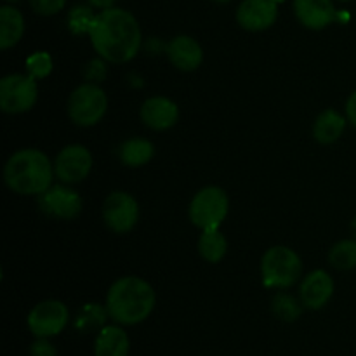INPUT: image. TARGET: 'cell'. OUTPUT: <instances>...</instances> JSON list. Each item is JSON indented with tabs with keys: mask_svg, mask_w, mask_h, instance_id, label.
Instances as JSON below:
<instances>
[{
	"mask_svg": "<svg viewBox=\"0 0 356 356\" xmlns=\"http://www.w3.org/2000/svg\"><path fill=\"white\" fill-rule=\"evenodd\" d=\"M86 75L87 79L90 80V82H101V80L104 79V75H106V68H104V63L103 61H90L89 66H87L86 70Z\"/></svg>",
	"mask_w": 356,
	"mask_h": 356,
	"instance_id": "obj_29",
	"label": "cell"
},
{
	"mask_svg": "<svg viewBox=\"0 0 356 356\" xmlns=\"http://www.w3.org/2000/svg\"><path fill=\"white\" fill-rule=\"evenodd\" d=\"M54 162L37 148H24L13 153L3 167L7 188L24 197H40L52 186Z\"/></svg>",
	"mask_w": 356,
	"mask_h": 356,
	"instance_id": "obj_3",
	"label": "cell"
},
{
	"mask_svg": "<svg viewBox=\"0 0 356 356\" xmlns=\"http://www.w3.org/2000/svg\"><path fill=\"white\" fill-rule=\"evenodd\" d=\"M348 118L336 110H325L316 117L313 136L320 145H332L343 136Z\"/></svg>",
	"mask_w": 356,
	"mask_h": 356,
	"instance_id": "obj_19",
	"label": "cell"
},
{
	"mask_svg": "<svg viewBox=\"0 0 356 356\" xmlns=\"http://www.w3.org/2000/svg\"><path fill=\"white\" fill-rule=\"evenodd\" d=\"M38 83L28 73H10L0 80V108L3 113H26L37 104Z\"/></svg>",
	"mask_w": 356,
	"mask_h": 356,
	"instance_id": "obj_7",
	"label": "cell"
},
{
	"mask_svg": "<svg viewBox=\"0 0 356 356\" xmlns=\"http://www.w3.org/2000/svg\"><path fill=\"white\" fill-rule=\"evenodd\" d=\"M108 312L106 308H101L97 305H87L80 309L79 316H76V329L80 330H92L96 327H104V320H106Z\"/></svg>",
	"mask_w": 356,
	"mask_h": 356,
	"instance_id": "obj_25",
	"label": "cell"
},
{
	"mask_svg": "<svg viewBox=\"0 0 356 356\" xmlns=\"http://www.w3.org/2000/svg\"><path fill=\"white\" fill-rule=\"evenodd\" d=\"M353 232H355V235H356V218L353 219Z\"/></svg>",
	"mask_w": 356,
	"mask_h": 356,
	"instance_id": "obj_33",
	"label": "cell"
},
{
	"mask_svg": "<svg viewBox=\"0 0 356 356\" xmlns=\"http://www.w3.org/2000/svg\"><path fill=\"white\" fill-rule=\"evenodd\" d=\"M156 305L155 289L139 277H122L108 289V316L124 327L138 325L153 313Z\"/></svg>",
	"mask_w": 356,
	"mask_h": 356,
	"instance_id": "obj_2",
	"label": "cell"
},
{
	"mask_svg": "<svg viewBox=\"0 0 356 356\" xmlns=\"http://www.w3.org/2000/svg\"><path fill=\"white\" fill-rule=\"evenodd\" d=\"M87 2L90 3L92 7H96V9H110V7H113L115 0H87Z\"/></svg>",
	"mask_w": 356,
	"mask_h": 356,
	"instance_id": "obj_31",
	"label": "cell"
},
{
	"mask_svg": "<svg viewBox=\"0 0 356 356\" xmlns=\"http://www.w3.org/2000/svg\"><path fill=\"white\" fill-rule=\"evenodd\" d=\"M103 219L111 232H132L139 221V204L125 191H113L103 204Z\"/></svg>",
	"mask_w": 356,
	"mask_h": 356,
	"instance_id": "obj_9",
	"label": "cell"
},
{
	"mask_svg": "<svg viewBox=\"0 0 356 356\" xmlns=\"http://www.w3.org/2000/svg\"><path fill=\"white\" fill-rule=\"evenodd\" d=\"M229 211L228 195L219 186H205L190 204V221L198 229H219Z\"/></svg>",
	"mask_w": 356,
	"mask_h": 356,
	"instance_id": "obj_6",
	"label": "cell"
},
{
	"mask_svg": "<svg viewBox=\"0 0 356 356\" xmlns=\"http://www.w3.org/2000/svg\"><path fill=\"white\" fill-rule=\"evenodd\" d=\"M139 115L146 127L153 131H167L179 120V108L169 97L153 96L143 103Z\"/></svg>",
	"mask_w": 356,
	"mask_h": 356,
	"instance_id": "obj_13",
	"label": "cell"
},
{
	"mask_svg": "<svg viewBox=\"0 0 356 356\" xmlns=\"http://www.w3.org/2000/svg\"><path fill=\"white\" fill-rule=\"evenodd\" d=\"M31 356H56V348L45 337H37L30 348Z\"/></svg>",
	"mask_w": 356,
	"mask_h": 356,
	"instance_id": "obj_28",
	"label": "cell"
},
{
	"mask_svg": "<svg viewBox=\"0 0 356 356\" xmlns=\"http://www.w3.org/2000/svg\"><path fill=\"white\" fill-rule=\"evenodd\" d=\"M212 2H218V3H228V2H232V0H212Z\"/></svg>",
	"mask_w": 356,
	"mask_h": 356,
	"instance_id": "obj_32",
	"label": "cell"
},
{
	"mask_svg": "<svg viewBox=\"0 0 356 356\" xmlns=\"http://www.w3.org/2000/svg\"><path fill=\"white\" fill-rule=\"evenodd\" d=\"M94 19H96V14H94L92 6H75L68 14V28L75 35L89 33Z\"/></svg>",
	"mask_w": 356,
	"mask_h": 356,
	"instance_id": "obj_24",
	"label": "cell"
},
{
	"mask_svg": "<svg viewBox=\"0 0 356 356\" xmlns=\"http://www.w3.org/2000/svg\"><path fill=\"white\" fill-rule=\"evenodd\" d=\"M330 266L339 271H350L356 268V238L341 240L329 252Z\"/></svg>",
	"mask_w": 356,
	"mask_h": 356,
	"instance_id": "obj_22",
	"label": "cell"
},
{
	"mask_svg": "<svg viewBox=\"0 0 356 356\" xmlns=\"http://www.w3.org/2000/svg\"><path fill=\"white\" fill-rule=\"evenodd\" d=\"M118 155H120V160L124 165L143 167L153 159V155H155V146L148 139L132 138L122 143Z\"/></svg>",
	"mask_w": 356,
	"mask_h": 356,
	"instance_id": "obj_20",
	"label": "cell"
},
{
	"mask_svg": "<svg viewBox=\"0 0 356 356\" xmlns=\"http://www.w3.org/2000/svg\"><path fill=\"white\" fill-rule=\"evenodd\" d=\"M106 110L108 96L97 83H82L70 94L68 117L79 127H92L99 124Z\"/></svg>",
	"mask_w": 356,
	"mask_h": 356,
	"instance_id": "obj_5",
	"label": "cell"
},
{
	"mask_svg": "<svg viewBox=\"0 0 356 356\" xmlns=\"http://www.w3.org/2000/svg\"><path fill=\"white\" fill-rule=\"evenodd\" d=\"M198 252L207 263H219L228 252V240L219 229H205L198 238Z\"/></svg>",
	"mask_w": 356,
	"mask_h": 356,
	"instance_id": "obj_21",
	"label": "cell"
},
{
	"mask_svg": "<svg viewBox=\"0 0 356 356\" xmlns=\"http://www.w3.org/2000/svg\"><path fill=\"white\" fill-rule=\"evenodd\" d=\"M167 56L181 72H195L204 61V51L200 44L190 35L174 37L167 45Z\"/></svg>",
	"mask_w": 356,
	"mask_h": 356,
	"instance_id": "obj_16",
	"label": "cell"
},
{
	"mask_svg": "<svg viewBox=\"0 0 356 356\" xmlns=\"http://www.w3.org/2000/svg\"><path fill=\"white\" fill-rule=\"evenodd\" d=\"M346 118L351 125L356 127V90L346 101Z\"/></svg>",
	"mask_w": 356,
	"mask_h": 356,
	"instance_id": "obj_30",
	"label": "cell"
},
{
	"mask_svg": "<svg viewBox=\"0 0 356 356\" xmlns=\"http://www.w3.org/2000/svg\"><path fill=\"white\" fill-rule=\"evenodd\" d=\"M302 261L285 245H275L261 259V277L268 289H289L301 278Z\"/></svg>",
	"mask_w": 356,
	"mask_h": 356,
	"instance_id": "obj_4",
	"label": "cell"
},
{
	"mask_svg": "<svg viewBox=\"0 0 356 356\" xmlns=\"http://www.w3.org/2000/svg\"><path fill=\"white\" fill-rule=\"evenodd\" d=\"M94 51L108 63L124 65L138 56L143 44L141 26L129 10L110 7L96 14L89 30Z\"/></svg>",
	"mask_w": 356,
	"mask_h": 356,
	"instance_id": "obj_1",
	"label": "cell"
},
{
	"mask_svg": "<svg viewBox=\"0 0 356 356\" xmlns=\"http://www.w3.org/2000/svg\"><path fill=\"white\" fill-rule=\"evenodd\" d=\"M131 343L120 325H104L94 341V356H129Z\"/></svg>",
	"mask_w": 356,
	"mask_h": 356,
	"instance_id": "obj_17",
	"label": "cell"
},
{
	"mask_svg": "<svg viewBox=\"0 0 356 356\" xmlns=\"http://www.w3.org/2000/svg\"><path fill=\"white\" fill-rule=\"evenodd\" d=\"M70 322V309L58 299H47L35 306L28 315V329L35 337H54L66 329Z\"/></svg>",
	"mask_w": 356,
	"mask_h": 356,
	"instance_id": "obj_8",
	"label": "cell"
},
{
	"mask_svg": "<svg viewBox=\"0 0 356 356\" xmlns=\"http://www.w3.org/2000/svg\"><path fill=\"white\" fill-rule=\"evenodd\" d=\"M339 2H351V0H339Z\"/></svg>",
	"mask_w": 356,
	"mask_h": 356,
	"instance_id": "obj_36",
	"label": "cell"
},
{
	"mask_svg": "<svg viewBox=\"0 0 356 356\" xmlns=\"http://www.w3.org/2000/svg\"><path fill=\"white\" fill-rule=\"evenodd\" d=\"M92 169V155L82 145H68L58 153L54 160V172L61 183H82Z\"/></svg>",
	"mask_w": 356,
	"mask_h": 356,
	"instance_id": "obj_11",
	"label": "cell"
},
{
	"mask_svg": "<svg viewBox=\"0 0 356 356\" xmlns=\"http://www.w3.org/2000/svg\"><path fill=\"white\" fill-rule=\"evenodd\" d=\"M7 3H14V2H19V0H6Z\"/></svg>",
	"mask_w": 356,
	"mask_h": 356,
	"instance_id": "obj_34",
	"label": "cell"
},
{
	"mask_svg": "<svg viewBox=\"0 0 356 356\" xmlns=\"http://www.w3.org/2000/svg\"><path fill=\"white\" fill-rule=\"evenodd\" d=\"M275 2H277V3H282V2H285V0H275Z\"/></svg>",
	"mask_w": 356,
	"mask_h": 356,
	"instance_id": "obj_35",
	"label": "cell"
},
{
	"mask_svg": "<svg viewBox=\"0 0 356 356\" xmlns=\"http://www.w3.org/2000/svg\"><path fill=\"white\" fill-rule=\"evenodd\" d=\"M38 204L47 216L65 221L79 218L83 209V200L79 191L65 183L52 184L45 193L38 197Z\"/></svg>",
	"mask_w": 356,
	"mask_h": 356,
	"instance_id": "obj_10",
	"label": "cell"
},
{
	"mask_svg": "<svg viewBox=\"0 0 356 356\" xmlns=\"http://www.w3.org/2000/svg\"><path fill=\"white\" fill-rule=\"evenodd\" d=\"M278 3L275 0H243L236 9V21L247 31H264L275 24Z\"/></svg>",
	"mask_w": 356,
	"mask_h": 356,
	"instance_id": "obj_12",
	"label": "cell"
},
{
	"mask_svg": "<svg viewBox=\"0 0 356 356\" xmlns=\"http://www.w3.org/2000/svg\"><path fill=\"white\" fill-rule=\"evenodd\" d=\"M24 65H26L28 75L33 76L35 80H42V79H45V76L51 75L54 63H52V58L49 52L37 51V52H33L31 56H28Z\"/></svg>",
	"mask_w": 356,
	"mask_h": 356,
	"instance_id": "obj_26",
	"label": "cell"
},
{
	"mask_svg": "<svg viewBox=\"0 0 356 356\" xmlns=\"http://www.w3.org/2000/svg\"><path fill=\"white\" fill-rule=\"evenodd\" d=\"M296 17L309 30H323L337 19L332 0H294Z\"/></svg>",
	"mask_w": 356,
	"mask_h": 356,
	"instance_id": "obj_15",
	"label": "cell"
},
{
	"mask_svg": "<svg viewBox=\"0 0 356 356\" xmlns=\"http://www.w3.org/2000/svg\"><path fill=\"white\" fill-rule=\"evenodd\" d=\"M334 289H336L334 278L327 271H312V273L306 275L301 289H299L302 306L308 309H322L332 299Z\"/></svg>",
	"mask_w": 356,
	"mask_h": 356,
	"instance_id": "obj_14",
	"label": "cell"
},
{
	"mask_svg": "<svg viewBox=\"0 0 356 356\" xmlns=\"http://www.w3.org/2000/svg\"><path fill=\"white\" fill-rule=\"evenodd\" d=\"M271 309H273L275 316H278L284 322H296L302 313V306L299 305L298 299L289 294L275 296Z\"/></svg>",
	"mask_w": 356,
	"mask_h": 356,
	"instance_id": "obj_23",
	"label": "cell"
},
{
	"mask_svg": "<svg viewBox=\"0 0 356 356\" xmlns=\"http://www.w3.org/2000/svg\"><path fill=\"white\" fill-rule=\"evenodd\" d=\"M30 6L40 16H54L65 9L66 0H30Z\"/></svg>",
	"mask_w": 356,
	"mask_h": 356,
	"instance_id": "obj_27",
	"label": "cell"
},
{
	"mask_svg": "<svg viewBox=\"0 0 356 356\" xmlns=\"http://www.w3.org/2000/svg\"><path fill=\"white\" fill-rule=\"evenodd\" d=\"M23 33L24 17L21 10L9 3L0 7V49L7 51V49L14 47L23 38Z\"/></svg>",
	"mask_w": 356,
	"mask_h": 356,
	"instance_id": "obj_18",
	"label": "cell"
}]
</instances>
